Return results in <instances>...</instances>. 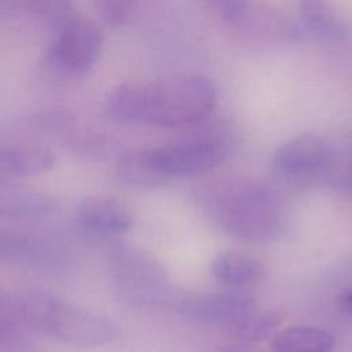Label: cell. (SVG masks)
<instances>
[{
    "label": "cell",
    "instance_id": "4fadbf2b",
    "mask_svg": "<svg viewBox=\"0 0 352 352\" xmlns=\"http://www.w3.org/2000/svg\"><path fill=\"white\" fill-rule=\"evenodd\" d=\"M212 274L223 285L246 287L263 279L265 267L253 254L227 250L214 257L212 263Z\"/></svg>",
    "mask_w": 352,
    "mask_h": 352
},
{
    "label": "cell",
    "instance_id": "ffe728a7",
    "mask_svg": "<svg viewBox=\"0 0 352 352\" xmlns=\"http://www.w3.org/2000/svg\"><path fill=\"white\" fill-rule=\"evenodd\" d=\"M102 19L114 28L122 26L132 18L138 0H92Z\"/></svg>",
    "mask_w": 352,
    "mask_h": 352
},
{
    "label": "cell",
    "instance_id": "6da1fadb",
    "mask_svg": "<svg viewBox=\"0 0 352 352\" xmlns=\"http://www.w3.org/2000/svg\"><path fill=\"white\" fill-rule=\"evenodd\" d=\"M216 100V87L208 77L179 74L151 82H124L109 94L104 109L116 120L176 128L205 120Z\"/></svg>",
    "mask_w": 352,
    "mask_h": 352
},
{
    "label": "cell",
    "instance_id": "ac0fdd59",
    "mask_svg": "<svg viewBox=\"0 0 352 352\" xmlns=\"http://www.w3.org/2000/svg\"><path fill=\"white\" fill-rule=\"evenodd\" d=\"M279 323L280 318L276 314L257 308L232 336L243 342L263 341L274 334Z\"/></svg>",
    "mask_w": 352,
    "mask_h": 352
},
{
    "label": "cell",
    "instance_id": "d6986e66",
    "mask_svg": "<svg viewBox=\"0 0 352 352\" xmlns=\"http://www.w3.org/2000/svg\"><path fill=\"white\" fill-rule=\"evenodd\" d=\"M22 327L18 293H11L0 286V338L14 334Z\"/></svg>",
    "mask_w": 352,
    "mask_h": 352
},
{
    "label": "cell",
    "instance_id": "ba28073f",
    "mask_svg": "<svg viewBox=\"0 0 352 352\" xmlns=\"http://www.w3.org/2000/svg\"><path fill=\"white\" fill-rule=\"evenodd\" d=\"M331 162L329 143L315 133L297 135L275 151L271 168L286 180H308L323 173Z\"/></svg>",
    "mask_w": 352,
    "mask_h": 352
},
{
    "label": "cell",
    "instance_id": "44dd1931",
    "mask_svg": "<svg viewBox=\"0 0 352 352\" xmlns=\"http://www.w3.org/2000/svg\"><path fill=\"white\" fill-rule=\"evenodd\" d=\"M205 6L217 14L223 21L235 25L241 21L245 11L252 4V0H202Z\"/></svg>",
    "mask_w": 352,
    "mask_h": 352
},
{
    "label": "cell",
    "instance_id": "7c38bea8",
    "mask_svg": "<svg viewBox=\"0 0 352 352\" xmlns=\"http://www.w3.org/2000/svg\"><path fill=\"white\" fill-rule=\"evenodd\" d=\"M55 164V155L37 146L0 144V182L41 175Z\"/></svg>",
    "mask_w": 352,
    "mask_h": 352
},
{
    "label": "cell",
    "instance_id": "8992f818",
    "mask_svg": "<svg viewBox=\"0 0 352 352\" xmlns=\"http://www.w3.org/2000/svg\"><path fill=\"white\" fill-rule=\"evenodd\" d=\"M110 275L124 298L148 304L164 293L165 275L160 264L146 252L126 243H114L107 253Z\"/></svg>",
    "mask_w": 352,
    "mask_h": 352
},
{
    "label": "cell",
    "instance_id": "52a82bcc",
    "mask_svg": "<svg viewBox=\"0 0 352 352\" xmlns=\"http://www.w3.org/2000/svg\"><path fill=\"white\" fill-rule=\"evenodd\" d=\"M257 309L256 301L238 292H213L197 294L180 302L179 311L201 324L227 330L231 336Z\"/></svg>",
    "mask_w": 352,
    "mask_h": 352
},
{
    "label": "cell",
    "instance_id": "7402d4cb",
    "mask_svg": "<svg viewBox=\"0 0 352 352\" xmlns=\"http://www.w3.org/2000/svg\"><path fill=\"white\" fill-rule=\"evenodd\" d=\"M219 352H261L250 345L248 342L241 341V344H232V345H224L220 348Z\"/></svg>",
    "mask_w": 352,
    "mask_h": 352
},
{
    "label": "cell",
    "instance_id": "30bf717a",
    "mask_svg": "<svg viewBox=\"0 0 352 352\" xmlns=\"http://www.w3.org/2000/svg\"><path fill=\"white\" fill-rule=\"evenodd\" d=\"M56 199L41 190L0 182V220H30L51 214Z\"/></svg>",
    "mask_w": 352,
    "mask_h": 352
},
{
    "label": "cell",
    "instance_id": "8fae6325",
    "mask_svg": "<svg viewBox=\"0 0 352 352\" xmlns=\"http://www.w3.org/2000/svg\"><path fill=\"white\" fill-rule=\"evenodd\" d=\"M234 26L254 37L270 41L293 43L301 38L300 26L287 15L265 6L257 7L253 3Z\"/></svg>",
    "mask_w": 352,
    "mask_h": 352
},
{
    "label": "cell",
    "instance_id": "e0dca14e",
    "mask_svg": "<svg viewBox=\"0 0 352 352\" xmlns=\"http://www.w3.org/2000/svg\"><path fill=\"white\" fill-rule=\"evenodd\" d=\"M0 4L56 28L74 16L73 0H0Z\"/></svg>",
    "mask_w": 352,
    "mask_h": 352
},
{
    "label": "cell",
    "instance_id": "5bb4252c",
    "mask_svg": "<svg viewBox=\"0 0 352 352\" xmlns=\"http://www.w3.org/2000/svg\"><path fill=\"white\" fill-rule=\"evenodd\" d=\"M300 18L305 29L327 40H346L351 36L349 25L336 12L327 0H300Z\"/></svg>",
    "mask_w": 352,
    "mask_h": 352
},
{
    "label": "cell",
    "instance_id": "7a4b0ae2",
    "mask_svg": "<svg viewBox=\"0 0 352 352\" xmlns=\"http://www.w3.org/2000/svg\"><path fill=\"white\" fill-rule=\"evenodd\" d=\"M227 155L223 138L212 133L122 155L116 166L117 179L132 188H155L175 177L204 175Z\"/></svg>",
    "mask_w": 352,
    "mask_h": 352
},
{
    "label": "cell",
    "instance_id": "603a6c76",
    "mask_svg": "<svg viewBox=\"0 0 352 352\" xmlns=\"http://www.w3.org/2000/svg\"><path fill=\"white\" fill-rule=\"evenodd\" d=\"M340 305L348 315L352 316V289H348L342 293L340 298Z\"/></svg>",
    "mask_w": 352,
    "mask_h": 352
},
{
    "label": "cell",
    "instance_id": "9c48e42d",
    "mask_svg": "<svg viewBox=\"0 0 352 352\" xmlns=\"http://www.w3.org/2000/svg\"><path fill=\"white\" fill-rule=\"evenodd\" d=\"M76 224L89 236L116 238L132 228L133 213L117 198L88 197L77 206Z\"/></svg>",
    "mask_w": 352,
    "mask_h": 352
},
{
    "label": "cell",
    "instance_id": "9a60e30c",
    "mask_svg": "<svg viewBox=\"0 0 352 352\" xmlns=\"http://www.w3.org/2000/svg\"><path fill=\"white\" fill-rule=\"evenodd\" d=\"M334 337L318 327L292 326L275 333L272 349L275 352H331Z\"/></svg>",
    "mask_w": 352,
    "mask_h": 352
},
{
    "label": "cell",
    "instance_id": "5b68a950",
    "mask_svg": "<svg viewBox=\"0 0 352 352\" xmlns=\"http://www.w3.org/2000/svg\"><path fill=\"white\" fill-rule=\"evenodd\" d=\"M103 47L100 29L91 21L72 16L56 28L44 63L63 78H76L88 73L99 59Z\"/></svg>",
    "mask_w": 352,
    "mask_h": 352
},
{
    "label": "cell",
    "instance_id": "2e32d148",
    "mask_svg": "<svg viewBox=\"0 0 352 352\" xmlns=\"http://www.w3.org/2000/svg\"><path fill=\"white\" fill-rule=\"evenodd\" d=\"M47 253L45 245L34 235L0 226V263L28 264Z\"/></svg>",
    "mask_w": 352,
    "mask_h": 352
},
{
    "label": "cell",
    "instance_id": "3957f363",
    "mask_svg": "<svg viewBox=\"0 0 352 352\" xmlns=\"http://www.w3.org/2000/svg\"><path fill=\"white\" fill-rule=\"evenodd\" d=\"M23 327L65 345L96 348L114 342L118 327L109 319L45 292L18 293Z\"/></svg>",
    "mask_w": 352,
    "mask_h": 352
},
{
    "label": "cell",
    "instance_id": "277c9868",
    "mask_svg": "<svg viewBox=\"0 0 352 352\" xmlns=\"http://www.w3.org/2000/svg\"><path fill=\"white\" fill-rule=\"evenodd\" d=\"M210 208L224 230L243 239H270L279 234L283 223L276 195L254 183H232L216 188Z\"/></svg>",
    "mask_w": 352,
    "mask_h": 352
}]
</instances>
